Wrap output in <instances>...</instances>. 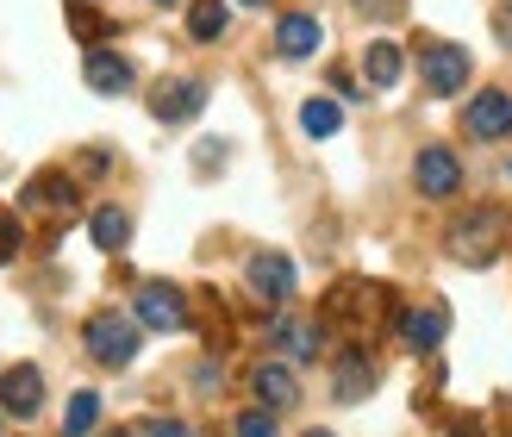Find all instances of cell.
<instances>
[{"mask_svg": "<svg viewBox=\"0 0 512 437\" xmlns=\"http://www.w3.org/2000/svg\"><path fill=\"white\" fill-rule=\"evenodd\" d=\"M306 437H331V431H306Z\"/></svg>", "mask_w": 512, "mask_h": 437, "instance_id": "f1b7e54d", "label": "cell"}, {"mask_svg": "<svg viewBox=\"0 0 512 437\" xmlns=\"http://www.w3.org/2000/svg\"><path fill=\"white\" fill-rule=\"evenodd\" d=\"M13 256H19V219H13V213H0V269H7Z\"/></svg>", "mask_w": 512, "mask_h": 437, "instance_id": "603a6c76", "label": "cell"}, {"mask_svg": "<svg viewBox=\"0 0 512 437\" xmlns=\"http://www.w3.org/2000/svg\"><path fill=\"white\" fill-rule=\"evenodd\" d=\"M150 437H194L182 419H150Z\"/></svg>", "mask_w": 512, "mask_h": 437, "instance_id": "cb8c5ba5", "label": "cell"}, {"mask_svg": "<svg viewBox=\"0 0 512 437\" xmlns=\"http://www.w3.org/2000/svg\"><path fill=\"white\" fill-rule=\"evenodd\" d=\"M444 250L456 256V263H469V269H488L494 256L506 250V225L494 207H481V213H463V219H450L444 231Z\"/></svg>", "mask_w": 512, "mask_h": 437, "instance_id": "6da1fadb", "label": "cell"}, {"mask_svg": "<svg viewBox=\"0 0 512 437\" xmlns=\"http://www.w3.org/2000/svg\"><path fill=\"white\" fill-rule=\"evenodd\" d=\"M88 238H94L100 250H125V244H132V213H125V207H100V213L88 219Z\"/></svg>", "mask_w": 512, "mask_h": 437, "instance_id": "e0dca14e", "label": "cell"}, {"mask_svg": "<svg viewBox=\"0 0 512 437\" xmlns=\"http://www.w3.org/2000/svg\"><path fill=\"white\" fill-rule=\"evenodd\" d=\"M419 75H425V88L450 100V94H463L469 88V50L463 44H425L419 50Z\"/></svg>", "mask_w": 512, "mask_h": 437, "instance_id": "3957f363", "label": "cell"}, {"mask_svg": "<svg viewBox=\"0 0 512 437\" xmlns=\"http://www.w3.org/2000/svg\"><path fill=\"white\" fill-rule=\"evenodd\" d=\"M219 32H225V0H194V7H188V38L213 44Z\"/></svg>", "mask_w": 512, "mask_h": 437, "instance_id": "ac0fdd59", "label": "cell"}, {"mask_svg": "<svg viewBox=\"0 0 512 437\" xmlns=\"http://www.w3.org/2000/svg\"><path fill=\"white\" fill-rule=\"evenodd\" d=\"M200 107H207V82H182V75H175V82H163L157 94H150V113H157L163 125H188V119H200Z\"/></svg>", "mask_w": 512, "mask_h": 437, "instance_id": "8992f818", "label": "cell"}, {"mask_svg": "<svg viewBox=\"0 0 512 437\" xmlns=\"http://www.w3.org/2000/svg\"><path fill=\"white\" fill-rule=\"evenodd\" d=\"M132 319L150 325V331H182L188 325V300H182V288H169V281H144L138 300H132Z\"/></svg>", "mask_w": 512, "mask_h": 437, "instance_id": "277c9868", "label": "cell"}, {"mask_svg": "<svg viewBox=\"0 0 512 437\" xmlns=\"http://www.w3.org/2000/svg\"><path fill=\"white\" fill-rule=\"evenodd\" d=\"M338 125H344V107H338V100H306V107H300V132H306V138H331Z\"/></svg>", "mask_w": 512, "mask_h": 437, "instance_id": "d6986e66", "label": "cell"}, {"mask_svg": "<svg viewBox=\"0 0 512 437\" xmlns=\"http://www.w3.org/2000/svg\"><path fill=\"white\" fill-rule=\"evenodd\" d=\"M94 425H100V394L82 388V394L69 400V413H63V431H69V437H88Z\"/></svg>", "mask_w": 512, "mask_h": 437, "instance_id": "ffe728a7", "label": "cell"}, {"mask_svg": "<svg viewBox=\"0 0 512 437\" xmlns=\"http://www.w3.org/2000/svg\"><path fill=\"white\" fill-rule=\"evenodd\" d=\"M319 44H325V25H319L313 13H281V19H275V50H281L288 63L313 57Z\"/></svg>", "mask_w": 512, "mask_h": 437, "instance_id": "8fae6325", "label": "cell"}, {"mask_svg": "<svg viewBox=\"0 0 512 437\" xmlns=\"http://www.w3.org/2000/svg\"><path fill=\"white\" fill-rule=\"evenodd\" d=\"M44 200H75L69 175H38V182L25 188V207H44Z\"/></svg>", "mask_w": 512, "mask_h": 437, "instance_id": "44dd1931", "label": "cell"}, {"mask_svg": "<svg viewBox=\"0 0 512 437\" xmlns=\"http://www.w3.org/2000/svg\"><path fill=\"white\" fill-rule=\"evenodd\" d=\"M369 388H375V363H369L363 350H344V356H338V381H331V394H338V400H363Z\"/></svg>", "mask_w": 512, "mask_h": 437, "instance_id": "9a60e30c", "label": "cell"}, {"mask_svg": "<svg viewBox=\"0 0 512 437\" xmlns=\"http://www.w3.org/2000/svg\"><path fill=\"white\" fill-rule=\"evenodd\" d=\"M244 281H250V288L263 294V300H288L300 275H294V263H288L281 250H256L250 263H244Z\"/></svg>", "mask_w": 512, "mask_h": 437, "instance_id": "ba28073f", "label": "cell"}, {"mask_svg": "<svg viewBox=\"0 0 512 437\" xmlns=\"http://www.w3.org/2000/svg\"><path fill=\"white\" fill-rule=\"evenodd\" d=\"M238 7H269V0H238Z\"/></svg>", "mask_w": 512, "mask_h": 437, "instance_id": "83f0119b", "label": "cell"}, {"mask_svg": "<svg viewBox=\"0 0 512 437\" xmlns=\"http://www.w3.org/2000/svg\"><path fill=\"white\" fill-rule=\"evenodd\" d=\"M250 388H256V400L263 406H275V413H288V406L300 400V381L281 369V363H263V369H250Z\"/></svg>", "mask_w": 512, "mask_h": 437, "instance_id": "4fadbf2b", "label": "cell"}, {"mask_svg": "<svg viewBox=\"0 0 512 437\" xmlns=\"http://www.w3.org/2000/svg\"><path fill=\"white\" fill-rule=\"evenodd\" d=\"M463 125H469V138H481V144H494V138H506V132H512V100H506L500 88H481V94L469 100V113H463Z\"/></svg>", "mask_w": 512, "mask_h": 437, "instance_id": "52a82bcc", "label": "cell"}, {"mask_svg": "<svg viewBox=\"0 0 512 437\" xmlns=\"http://www.w3.org/2000/svg\"><path fill=\"white\" fill-rule=\"evenodd\" d=\"M238 437H281L275 419H269V406H250V413H238Z\"/></svg>", "mask_w": 512, "mask_h": 437, "instance_id": "7402d4cb", "label": "cell"}, {"mask_svg": "<svg viewBox=\"0 0 512 437\" xmlns=\"http://www.w3.org/2000/svg\"><path fill=\"white\" fill-rule=\"evenodd\" d=\"M157 7H175V0H157Z\"/></svg>", "mask_w": 512, "mask_h": 437, "instance_id": "f546056e", "label": "cell"}, {"mask_svg": "<svg viewBox=\"0 0 512 437\" xmlns=\"http://www.w3.org/2000/svg\"><path fill=\"white\" fill-rule=\"evenodd\" d=\"M494 38H500V44L512 50V0H506V7H500V13H494Z\"/></svg>", "mask_w": 512, "mask_h": 437, "instance_id": "d4e9b609", "label": "cell"}, {"mask_svg": "<svg viewBox=\"0 0 512 437\" xmlns=\"http://www.w3.org/2000/svg\"><path fill=\"white\" fill-rule=\"evenodd\" d=\"M356 7H363V13H381V7H388V13H400V0H356Z\"/></svg>", "mask_w": 512, "mask_h": 437, "instance_id": "484cf974", "label": "cell"}, {"mask_svg": "<svg viewBox=\"0 0 512 437\" xmlns=\"http://www.w3.org/2000/svg\"><path fill=\"white\" fill-rule=\"evenodd\" d=\"M363 75H369V88H394L400 75H406V57H400V44L375 38V44L363 50Z\"/></svg>", "mask_w": 512, "mask_h": 437, "instance_id": "2e32d148", "label": "cell"}, {"mask_svg": "<svg viewBox=\"0 0 512 437\" xmlns=\"http://www.w3.org/2000/svg\"><path fill=\"white\" fill-rule=\"evenodd\" d=\"M450 437H481V425H469V419H463V425H456Z\"/></svg>", "mask_w": 512, "mask_h": 437, "instance_id": "4316f807", "label": "cell"}, {"mask_svg": "<svg viewBox=\"0 0 512 437\" xmlns=\"http://www.w3.org/2000/svg\"><path fill=\"white\" fill-rule=\"evenodd\" d=\"M82 82L94 88V94H132V82H138V75H132V63H125L119 57V50H88V57H82Z\"/></svg>", "mask_w": 512, "mask_h": 437, "instance_id": "9c48e42d", "label": "cell"}, {"mask_svg": "<svg viewBox=\"0 0 512 437\" xmlns=\"http://www.w3.org/2000/svg\"><path fill=\"white\" fill-rule=\"evenodd\" d=\"M44 406V375L32 369V363H19V369H7L0 375V413H19V419H32Z\"/></svg>", "mask_w": 512, "mask_h": 437, "instance_id": "30bf717a", "label": "cell"}, {"mask_svg": "<svg viewBox=\"0 0 512 437\" xmlns=\"http://www.w3.org/2000/svg\"><path fill=\"white\" fill-rule=\"evenodd\" d=\"M444 331H450L444 306H419V313H406V319H400V338L413 344V350H438V344H444Z\"/></svg>", "mask_w": 512, "mask_h": 437, "instance_id": "5bb4252c", "label": "cell"}, {"mask_svg": "<svg viewBox=\"0 0 512 437\" xmlns=\"http://www.w3.org/2000/svg\"><path fill=\"white\" fill-rule=\"evenodd\" d=\"M82 344L100 369H125L138 356V319H119V313H94L88 331H82Z\"/></svg>", "mask_w": 512, "mask_h": 437, "instance_id": "7a4b0ae2", "label": "cell"}, {"mask_svg": "<svg viewBox=\"0 0 512 437\" xmlns=\"http://www.w3.org/2000/svg\"><path fill=\"white\" fill-rule=\"evenodd\" d=\"M269 338H275V350L288 356V363H313V356H319V325L300 319V313H281L269 325Z\"/></svg>", "mask_w": 512, "mask_h": 437, "instance_id": "7c38bea8", "label": "cell"}, {"mask_svg": "<svg viewBox=\"0 0 512 437\" xmlns=\"http://www.w3.org/2000/svg\"><path fill=\"white\" fill-rule=\"evenodd\" d=\"M413 188L431 194V200H450L456 188H463V163H456L450 144H425L413 157Z\"/></svg>", "mask_w": 512, "mask_h": 437, "instance_id": "5b68a950", "label": "cell"}, {"mask_svg": "<svg viewBox=\"0 0 512 437\" xmlns=\"http://www.w3.org/2000/svg\"><path fill=\"white\" fill-rule=\"evenodd\" d=\"M506 169H512V163H506Z\"/></svg>", "mask_w": 512, "mask_h": 437, "instance_id": "4dcf8cb0", "label": "cell"}]
</instances>
